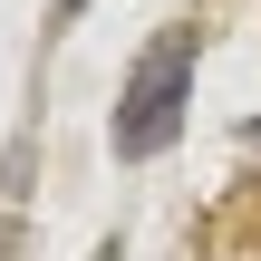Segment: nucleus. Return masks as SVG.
<instances>
[{
  "mask_svg": "<svg viewBox=\"0 0 261 261\" xmlns=\"http://www.w3.org/2000/svg\"><path fill=\"white\" fill-rule=\"evenodd\" d=\"M77 10H87V0H58V19H77Z\"/></svg>",
  "mask_w": 261,
  "mask_h": 261,
  "instance_id": "nucleus-2",
  "label": "nucleus"
},
{
  "mask_svg": "<svg viewBox=\"0 0 261 261\" xmlns=\"http://www.w3.org/2000/svg\"><path fill=\"white\" fill-rule=\"evenodd\" d=\"M184 97H194V29H165V39H155V48L136 58V77H126L107 145H116L126 165L165 155V145H174V126H184Z\"/></svg>",
  "mask_w": 261,
  "mask_h": 261,
  "instance_id": "nucleus-1",
  "label": "nucleus"
}]
</instances>
